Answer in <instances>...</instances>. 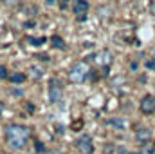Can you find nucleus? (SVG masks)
Returning a JSON list of instances; mask_svg holds the SVG:
<instances>
[{
	"instance_id": "nucleus-1",
	"label": "nucleus",
	"mask_w": 155,
	"mask_h": 154,
	"mask_svg": "<svg viewBox=\"0 0 155 154\" xmlns=\"http://www.w3.org/2000/svg\"><path fill=\"white\" fill-rule=\"evenodd\" d=\"M31 138V131L25 127V125H20V123H11L5 127V140L9 143L11 149L15 151H20L27 145V140Z\"/></svg>"
},
{
	"instance_id": "nucleus-2",
	"label": "nucleus",
	"mask_w": 155,
	"mask_h": 154,
	"mask_svg": "<svg viewBox=\"0 0 155 154\" xmlns=\"http://www.w3.org/2000/svg\"><path fill=\"white\" fill-rule=\"evenodd\" d=\"M88 75H90L88 64L78 62V64H74V65L71 67V71H69V80L74 82V83H81V82H85V78L88 76Z\"/></svg>"
},
{
	"instance_id": "nucleus-3",
	"label": "nucleus",
	"mask_w": 155,
	"mask_h": 154,
	"mask_svg": "<svg viewBox=\"0 0 155 154\" xmlns=\"http://www.w3.org/2000/svg\"><path fill=\"white\" fill-rule=\"evenodd\" d=\"M76 147L79 154H92L94 152V145H92V140H90V136H81V138H78L76 142Z\"/></svg>"
},
{
	"instance_id": "nucleus-4",
	"label": "nucleus",
	"mask_w": 155,
	"mask_h": 154,
	"mask_svg": "<svg viewBox=\"0 0 155 154\" xmlns=\"http://www.w3.org/2000/svg\"><path fill=\"white\" fill-rule=\"evenodd\" d=\"M141 113H144V114H152L155 113V96L152 94H146L143 100H141Z\"/></svg>"
},
{
	"instance_id": "nucleus-5",
	"label": "nucleus",
	"mask_w": 155,
	"mask_h": 154,
	"mask_svg": "<svg viewBox=\"0 0 155 154\" xmlns=\"http://www.w3.org/2000/svg\"><path fill=\"white\" fill-rule=\"evenodd\" d=\"M96 62H97L99 65H103V67H108V65L112 64V53L107 51V49L99 51V53L96 54Z\"/></svg>"
},
{
	"instance_id": "nucleus-6",
	"label": "nucleus",
	"mask_w": 155,
	"mask_h": 154,
	"mask_svg": "<svg viewBox=\"0 0 155 154\" xmlns=\"http://www.w3.org/2000/svg\"><path fill=\"white\" fill-rule=\"evenodd\" d=\"M60 98H61V89H60V85H56L54 82H51V89H49V100H51L52 103H56V102H60Z\"/></svg>"
},
{
	"instance_id": "nucleus-7",
	"label": "nucleus",
	"mask_w": 155,
	"mask_h": 154,
	"mask_svg": "<svg viewBox=\"0 0 155 154\" xmlns=\"http://www.w3.org/2000/svg\"><path fill=\"white\" fill-rule=\"evenodd\" d=\"M72 11L79 15V16H83L87 11H88V2L87 0H76L74 2V5H72Z\"/></svg>"
},
{
	"instance_id": "nucleus-8",
	"label": "nucleus",
	"mask_w": 155,
	"mask_h": 154,
	"mask_svg": "<svg viewBox=\"0 0 155 154\" xmlns=\"http://www.w3.org/2000/svg\"><path fill=\"white\" fill-rule=\"evenodd\" d=\"M135 138H137L141 143H148V142L152 140V131L146 129V127H143V129H139V131L135 132Z\"/></svg>"
},
{
	"instance_id": "nucleus-9",
	"label": "nucleus",
	"mask_w": 155,
	"mask_h": 154,
	"mask_svg": "<svg viewBox=\"0 0 155 154\" xmlns=\"http://www.w3.org/2000/svg\"><path fill=\"white\" fill-rule=\"evenodd\" d=\"M29 76L35 78V80H38V78H41L43 75H45V71H43V67L41 65H38V64H33V65H29Z\"/></svg>"
},
{
	"instance_id": "nucleus-10",
	"label": "nucleus",
	"mask_w": 155,
	"mask_h": 154,
	"mask_svg": "<svg viewBox=\"0 0 155 154\" xmlns=\"http://www.w3.org/2000/svg\"><path fill=\"white\" fill-rule=\"evenodd\" d=\"M27 42H29L31 45H36V47H38V45H43V44L47 42V38H45V37H27Z\"/></svg>"
},
{
	"instance_id": "nucleus-11",
	"label": "nucleus",
	"mask_w": 155,
	"mask_h": 154,
	"mask_svg": "<svg viewBox=\"0 0 155 154\" xmlns=\"http://www.w3.org/2000/svg\"><path fill=\"white\" fill-rule=\"evenodd\" d=\"M25 75L24 73H13L11 76H9V80L13 82V83H22V82H25Z\"/></svg>"
},
{
	"instance_id": "nucleus-12",
	"label": "nucleus",
	"mask_w": 155,
	"mask_h": 154,
	"mask_svg": "<svg viewBox=\"0 0 155 154\" xmlns=\"http://www.w3.org/2000/svg\"><path fill=\"white\" fill-rule=\"evenodd\" d=\"M51 42H52V45H54V47H58V49H65V42H63L61 37H52Z\"/></svg>"
},
{
	"instance_id": "nucleus-13",
	"label": "nucleus",
	"mask_w": 155,
	"mask_h": 154,
	"mask_svg": "<svg viewBox=\"0 0 155 154\" xmlns=\"http://www.w3.org/2000/svg\"><path fill=\"white\" fill-rule=\"evenodd\" d=\"M143 154H155V147H153V145H150V142L144 145V149H143Z\"/></svg>"
},
{
	"instance_id": "nucleus-14",
	"label": "nucleus",
	"mask_w": 155,
	"mask_h": 154,
	"mask_svg": "<svg viewBox=\"0 0 155 154\" xmlns=\"http://www.w3.org/2000/svg\"><path fill=\"white\" fill-rule=\"evenodd\" d=\"M110 123H112V125H116V127H124V121H123V120H112Z\"/></svg>"
},
{
	"instance_id": "nucleus-15",
	"label": "nucleus",
	"mask_w": 155,
	"mask_h": 154,
	"mask_svg": "<svg viewBox=\"0 0 155 154\" xmlns=\"http://www.w3.org/2000/svg\"><path fill=\"white\" fill-rule=\"evenodd\" d=\"M4 2H5L7 5H16V4H18L20 0H4Z\"/></svg>"
},
{
	"instance_id": "nucleus-16",
	"label": "nucleus",
	"mask_w": 155,
	"mask_h": 154,
	"mask_svg": "<svg viewBox=\"0 0 155 154\" xmlns=\"http://www.w3.org/2000/svg\"><path fill=\"white\" fill-rule=\"evenodd\" d=\"M7 76V71H5V67H0V78H5Z\"/></svg>"
},
{
	"instance_id": "nucleus-17",
	"label": "nucleus",
	"mask_w": 155,
	"mask_h": 154,
	"mask_svg": "<svg viewBox=\"0 0 155 154\" xmlns=\"http://www.w3.org/2000/svg\"><path fill=\"white\" fill-rule=\"evenodd\" d=\"M79 127H81V121H74V123H72V129H74V131H78Z\"/></svg>"
},
{
	"instance_id": "nucleus-18",
	"label": "nucleus",
	"mask_w": 155,
	"mask_h": 154,
	"mask_svg": "<svg viewBox=\"0 0 155 154\" xmlns=\"http://www.w3.org/2000/svg\"><path fill=\"white\" fill-rule=\"evenodd\" d=\"M43 149H45V147H43V143H36V151H43Z\"/></svg>"
},
{
	"instance_id": "nucleus-19",
	"label": "nucleus",
	"mask_w": 155,
	"mask_h": 154,
	"mask_svg": "<svg viewBox=\"0 0 155 154\" xmlns=\"http://www.w3.org/2000/svg\"><path fill=\"white\" fill-rule=\"evenodd\" d=\"M54 2H56V0H47V4H49V5H51V4H54Z\"/></svg>"
},
{
	"instance_id": "nucleus-20",
	"label": "nucleus",
	"mask_w": 155,
	"mask_h": 154,
	"mask_svg": "<svg viewBox=\"0 0 155 154\" xmlns=\"http://www.w3.org/2000/svg\"><path fill=\"white\" fill-rule=\"evenodd\" d=\"M130 154H143V152H130Z\"/></svg>"
},
{
	"instance_id": "nucleus-21",
	"label": "nucleus",
	"mask_w": 155,
	"mask_h": 154,
	"mask_svg": "<svg viewBox=\"0 0 155 154\" xmlns=\"http://www.w3.org/2000/svg\"><path fill=\"white\" fill-rule=\"evenodd\" d=\"M2 154H7V152H2Z\"/></svg>"
},
{
	"instance_id": "nucleus-22",
	"label": "nucleus",
	"mask_w": 155,
	"mask_h": 154,
	"mask_svg": "<svg viewBox=\"0 0 155 154\" xmlns=\"http://www.w3.org/2000/svg\"><path fill=\"white\" fill-rule=\"evenodd\" d=\"M0 111H2V109H0Z\"/></svg>"
}]
</instances>
